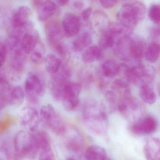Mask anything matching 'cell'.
<instances>
[{
	"instance_id": "cell-9",
	"label": "cell",
	"mask_w": 160,
	"mask_h": 160,
	"mask_svg": "<svg viewBox=\"0 0 160 160\" xmlns=\"http://www.w3.org/2000/svg\"><path fill=\"white\" fill-rule=\"evenodd\" d=\"M52 75L49 84L50 93L55 101H62L64 88L70 81V71L67 67L62 65L60 70Z\"/></svg>"
},
{
	"instance_id": "cell-2",
	"label": "cell",
	"mask_w": 160,
	"mask_h": 160,
	"mask_svg": "<svg viewBox=\"0 0 160 160\" xmlns=\"http://www.w3.org/2000/svg\"><path fill=\"white\" fill-rule=\"evenodd\" d=\"M14 160H33L39 153V149L33 133L21 130L17 133L13 141Z\"/></svg>"
},
{
	"instance_id": "cell-40",
	"label": "cell",
	"mask_w": 160,
	"mask_h": 160,
	"mask_svg": "<svg viewBox=\"0 0 160 160\" xmlns=\"http://www.w3.org/2000/svg\"><path fill=\"white\" fill-rule=\"evenodd\" d=\"M85 2L81 1H74L71 2L72 7L76 10H81L84 7Z\"/></svg>"
},
{
	"instance_id": "cell-26",
	"label": "cell",
	"mask_w": 160,
	"mask_h": 160,
	"mask_svg": "<svg viewBox=\"0 0 160 160\" xmlns=\"http://www.w3.org/2000/svg\"><path fill=\"white\" fill-rule=\"evenodd\" d=\"M106 155L105 150L96 145L90 146L86 149L84 152L86 160H100Z\"/></svg>"
},
{
	"instance_id": "cell-22",
	"label": "cell",
	"mask_w": 160,
	"mask_h": 160,
	"mask_svg": "<svg viewBox=\"0 0 160 160\" xmlns=\"http://www.w3.org/2000/svg\"><path fill=\"white\" fill-rule=\"evenodd\" d=\"M92 42L91 34L85 32L78 34L73 42V47L76 51H82L90 46Z\"/></svg>"
},
{
	"instance_id": "cell-29",
	"label": "cell",
	"mask_w": 160,
	"mask_h": 160,
	"mask_svg": "<svg viewBox=\"0 0 160 160\" xmlns=\"http://www.w3.org/2000/svg\"><path fill=\"white\" fill-rule=\"evenodd\" d=\"M111 89L116 94L121 95L122 98L131 96V89L129 84L123 79H117L113 81Z\"/></svg>"
},
{
	"instance_id": "cell-38",
	"label": "cell",
	"mask_w": 160,
	"mask_h": 160,
	"mask_svg": "<svg viewBox=\"0 0 160 160\" xmlns=\"http://www.w3.org/2000/svg\"><path fill=\"white\" fill-rule=\"evenodd\" d=\"M92 14V9L91 8L89 7V8L85 9L81 12V16H80V18H79L81 22V20L84 22L88 21L90 18Z\"/></svg>"
},
{
	"instance_id": "cell-33",
	"label": "cell",
	"mask_w": 160,
	"mask_h": 160,
	"mask_svg": "<svg viewBox=\"0 0 160 160\" xmlns=\"http://www.w3.org/2000/svg\"><path fill=\"white\" fill-rule=\"evenodd\" d=\"M150 19L156 24H159L160 21V8L158 4H152L148 11Z\"/></svg>"
},
{
	"instance_id": "cell-15",
	"label": "cell",
	"mask_w": 160,
	"mask_h": 160,
	"mask_svg": "<svg viewBox=\"0 0 160 160\" xmlns=\"http://www.w3.org/2000/svg\"><path fill=\"white\" fill-rule=\"evenodd\" d=\"M62 29L58 22L56 21L49 22L46 27V35L49 44L53 48L61 44Z\"/></svg>"
},
{
	"instance_id": "cell-25",
	"label": "cell",
	"mask_w": 160,
	"mask_h": 160,
	"mask_svg": "<svg viewBox=\"0 0 160 160\" xmlns=\"http://www.w3.org/2000/svg\"><path fill=\"white\" fill-rule=\"evenodd\" d=\"M92 15V21L95 28L101 30V32L107 28L110 22L105 13L102 11H96Z\"/></svg>"
},
{
	"instance_id": "cell-3",
	"label": "cell",
	"mask_w": 160,
	"mask_h": 160,
	"mask_svg": "<svg viewBox=\"0 0 160 160\" xmlns=\"http://www.w3.org/2000/svg\"><path fill=\"white\" fill-rule=\"evenodd\" d=\"M146 7L140 2L129 1L123 4L117 12V22L133 29L145 18Z\"/></svg>"
},
{
	"instance_id": "cell-11",
	"label": "cell",
	"mask_w": 160,
	"mask_h": 160,
	"mask_svg": "<svg viewBox=\"0 0 160 160\" xmlns=\"http://www.w3.org/2000/svg\"><path fill=\"white\" fill-rule=\"evenodd\" d=\"M40 121L39 112L34 107L27 106L20 111L19 122L27 131L33 132L38 130Z\"/></svg>"
},
{
	"instance_id": "cell-41",
	"label": "cell",
	"mask_w": 160,
	"mask_h": 160,
	"mask_svg": "<svg viewBox=\"0 0 160 160\" xmlns=\"http://www.w3.org/2000/svg\"><path fill=\"white\" fill-rule=\"evenodd\" d=\"M152 35L154 38H159L160 29L159 28H153L152 29Z\"/></svg>"
},
{
	"instance_id": "cell-16",
	"label": "cell",
	"mask_w": 160,
	"mask_h": 160,
	"mask_svg": "<svg viewBox=\"0 0 160 160\" xmlns=\"http://www.w3.org/2000/svg\"><path fill=\"white\" fill-rule=\"evenodd\" d=\"M12 54V65L14 70L18 72L24 71L27 62V54L23 51L21 44L8 48Z\"/></svg>"
},
{
	"instance_id": "cell-28",
	"label": "cell",
	"mask_w": 160,
	"mask_h": 160,
	"mask_svg": "<svg viewBox=\"0 0 160 160\" xmlns=\"http://www.w3.org/2000/svg\"><path fill=\"white\" fill-rule=\"evenodd\" d=\"M139 95L142 101L148 104H152L156 101V93L150 84L140 86Z\"/></svg>"
},
{
	"instance_id": "cell-13",
	"label": "cell",
	"mask_w": 160,
	"mask_h": 160,
	"mask_svg": "<svg viewBox=\"0 0 160 160\" xmlns=\"http://www.w3.org/2000/svg\"><path fill=\"white\" fill-rule=\"evenodd\" d=\"M64 135H66L65 145L66 148L74 155L79 156L84 151L85 142L83 137L75 129L72 131H66Z\"/></svg>"
},
{
	"instance_id": "cell-42",
	"label": "cell",
	"mask_w": 160,
	"mask_h": 160,
	"mask_svg": "<svg viewBox=\"0 0 160 160\" xmlns=\"http://www.w3.org/2000/svg\"><path fill=\"white\" fill-rule=\"evenodd\" d=\"M57 5L58 6H65V5H67V4L70 2V1H67V0H60V1H58L55 2Z\"/></svg>"
},
{
	"instance_id": "cell-14",
	"label": "cell",
	"mask_w": 160,
	"mask_h": 160,
	"mask_svg": "<svg viewBox=\"0 0 160 160\" xmlns=\"http://www.w3.org/2000/svg\"><path fill=\"white\" fill-rule=\"evenodd\" d=\"M81 22L78 17L72 13H68L63 17L62 29L64 35L67 37H73L79 33Z\"/></svg>"
},
{
	"instance_id": "cell-19",
	"label": "cell",
	"mask_w": 160,
	"mask_h": 160,
	"mask_svg": "<svg viewBox=\"0 0 160 160\" xmlns=\"http://www.w3.org/2000/svg\"><path fill=\"white\" fill-rule=\"evenodd\" d=\"M160 139L157 138H148L145 143L144 152L147 160H160Z\"/></svg>"
},
{
	"instance_id": "cell-17",
	"label": "cell",
	"mask_w": 160,
	"mask_h": 160,
	"mask_svg": "<svg viewBox=\"0 0 160 160\" xmlns=\"http://www.w3.org/2000/svg\"><path fill=\"white\" fill-rule=\"evenodd\" d=\"M39 42V32L33 28L26 32L21 36V47L26 54H30Z\"/></svg>"
},
{
	"instance_id": "cell-4",
	"label": "cell",
	"mask_w": 160,
	"mask_h": 160,
	"mask_svg": "<svg viewBox=\"0 0 160 160\" xmlns=\"http://www.w3.org/2000/svg\"><path fill=\"white\" fill-rule=\"evenodd\" d=\"M39 114L40 121L47 129L57 135L64 134L67 129L65 122L52 105L43 106Z\"/></svg>"
},
{
	"instance_id": "cell-10",
	"label": "cell",
	"mask_w": 160,
	"mask_h": 160,
	"mask_svg": "<svg viewBox=\"0 0 160 160\" xmlns=\"http://www.w3.org/2000/svg\"><path fill=\"white\" fill-rule=\"evenodd\" d=\"M81 87L79 84L69 81L65 87L62 94L63 107L68 111H73L79 104Z\"/></svg>"
},
{
	"instance_id": "cell-18",
	"label": "cell",
	"mask_w": 160,
	"mask_h": 160,
	"mask_svg": "<svg viewBox=\"0 0 160 160\" xmlns=\"http://www.w3.org/2000/svg\"><path fill=\"white\" fill-rule=\"evenodd\" d=\"M37 17L40 21H47L58 12V6L55 2L43 1L37 6Z\"/></svg>"
},
{
	"instance_id": "cell-12",
	"label": "cell",
	"mask_w": 160,
	"mask_h": 160,
	"mask_svg": "<svg viewBox=\"0 0 160 160\" xmlns=\"http://www.w3.org/2000/svg\"><path fill=\"white\" fill-rule=\"evenodd\" d=\"M157 127V119L153 116L147 115L131 123L130 130L135 134L147 135L155 132Z\"/></svg>"
},
{
	"instance_id": "cell-20",
	"label": "cell",
	"mask_w": 160,
	"mask_h": 160,
	"mask_svg": "<svg viewBox=\"0 0 160 160\" xmlns=\"http://www.w3.org/2000/svg\"><path fill=\"white\" fill-rule=\"evenodd\" d=\"M147 48V44L143 39L138 37L131 38L130 52L132 58L138 60L143 58Z\"/></svg>"
},
{
	"instance_id": "cell-27",
	"label": "cell",
	"mask_w": 160,
	"mask_h": 160,
	"mask_svg": "<svg viewBox=\"0 0 160 160\" xmlns=\"http://www.w3.org/2000/svg\"><path fill=\"white\" fill-rule=\"evenodd\" d=\"M120 66L113 60L106 61L102 65V72L103 75L108 78L115 77L121 71Z\"/></svg>"
},
{
	"instance_id": "cell-37",
	"label": "cell",
	"mask_w": 160,
	"mask_h": 160,
	"mask_svg": "<svg viewBox=\"0 0 160 160\" xmlns=\"http://www.w3.org/2000/svg\"><path fill=\"white\" fill-rule=\"evenodd\" d=\"M7 49L6 46L3 44L0 43V68H1L6 59Z\"/></svg>"
},
{
	"instance_id": "cell-32",
	"label": "cell",
	"mask_w": 160,
	"mask_h": 160,
	"mask_svg": "<svg viewBox=\"0 0 160 160\" xmlns=\"http://www.w3.org/2000/svg\"><path fill=\"white\" fill-rule=\"evenodd\" d=\"M31 54V58L33 63L37 64L42 63L46 58V49L44 45L39 42Z\"/></svg>"
},
{
	"instance_id": "cell-36",
	"label": "cell",
	"mask_w": 160,
	"mask_h": 160,
	"mask_svg": "<svg viewBox=\"0 0 160 160\" xmlns=\"http://www.w3.org/2000/svg\"><path fill=\"white\" fill-rule=\"evenodd\" d=\"M11 159L9 147L5 143L0 147V160H11Z\"/></svg>"
},
{
	"instance_id": "cell-1",
	"label": "cell",
	"mask_w": 160,
	"mask_h": 160,
	"mask_svg": "<svg viewBox=\"0 0 160 160\" xmlns=\"http://www.w3.org/2000/svg\"><path fill=\"white\" fill-rule=\"evenodd\" d=\"M82 120L86 128L91 132L99 136L108 133V121L105 108L95 100H88L82 109Z\"/></svg>"
},
{
	"instance_id": "cell-39",
	"label": "cell",
	"mask_w": 160,
	"mask_h": 160,
	"mask_svg": "<svg viewBox=\"0 0 160 160\" xmlns=\"http://www.w3.org/2000/svg\"><path fill=\"white\" fill-rule=\"evenodd\" d=\"M101 5L102 6L103 8L106 9H111L113 7L116 6L119 1H101L100 2Z\"/></svg>"
},
{
	"instance_id": "cell-7",
	"label": "cell",
	"mask_w": 160,
	"mask_h": 160,
	"mask_svg": "<svg viewBox=\"0 0 160 160\" xmlns=\"http://www.w3.org/2000/svg\"><path fill=\"white\" fill-rule=\"evenodd\" d=\"M45 91V82L42 78L35 73H30L25 81L24 91L28 100L32 103H37Z\"/></svg>"
},
{
	"instance_id": "cell-21",
	"label": "cell",
	"mask_w": 160,
	"mask_h": 160,
	"mask_svg": "<svg viewBox=\"0 0 160 160\" xmlns=\"http://www.w3.org/2000/svg\"><path fill=\"white\" fill-rule=\"evenodd\" d=\"M102 56V48L96 45L90 46L82 54V59L86 63H91L100 59Z\"/></svg>"
},
{
	"instance_id": "cell-6",
	"label": "cell",
	"mask_w": 160,
	"mask_h": 160,
	"mask_svg": "<svg viewBox=\"0 0 160 160\" xmlns=\"http://www.w3.org/2000/svg\"><path fill=\"white\" fill-rule=\"evenodd\" d=\"M125 74L128 82L140 87L145 84H150L154 80L156 70L151 65L138 63L126 68Z\"/></svg>"
},
{
	"instance_id": "cell-31",
	"label": "cell",
	"mask_w": 160,
	"mask_h": 160,
	"mask_svg": "<svg viewBox=\"0 0 160 160\" xmlns=\"http://www.w3.org/2000/svg\"><path fill=\"white\" fill-rule=\"evenodd\" d=\"M117 38L107 28L102 32L100 36L99 45L101 48H113Z\"/></svg>"
},
{
	"instance_id": "cell-8",
	"label": "cell",
	"mask_w": 160,
	"mask_h": 160,
	"mask_svg": "<svg viewBox=\"0 0 160 160\" xmlns=\"http://www.w3.org/2000/svg\"><path fill=\"white\" fill-rule=\"evenodd\" d=\"M31 10L27 6H20L13 12L11 24L14 33L22 36L26 32L33 28V24L30 20Z\"/></svg>"
},
{
	"instance_id": "cell-5",
	"label": "cell",
	"mask_w": 160,
	"mask_h": 160,
	"mask_svg": "<svg viewBox=\"0 0 160 160\" xmlns=\"http://www.w3.org/2000/svg\"><path fill=\"white\" fill-rule=\"evenodd\" d=\"M117 109L122 118L131 123L145 116L144 105L139 100L131 96L121 98L118 103Z\"/></svg>"
},
{
	"instance_id": "cell-34",
	"label": "cell",
	"mask_w": 160,
	"mask_h": 160,
	"mask_svg": "<svg viewBox=\"0 0 160 160\" xmlns=\"http://www.w3.org/2000/svg\"><path fill=\"white\" fill-rule=\"evenodd\" d=\"M105 99L111 109H117L119 100H118V95L114 91L111 90L105 93Z\"/></svg>"
},
{
	"instance_id": "cell-35",
	"label": "cell",
	"mask_w": 160,
	"mask_h": 160,
	"mask_svg": "<svg viewBox=\"0 0 160 160\" xmlns=\"http://www.w3.org/2000/svg\"><path fill=\"white\" fill-rule=\"evenodd\" d=\"M39 154L38 160H56L52 148L42 150Z\"/></svg>"
},
{
	"instance_id": "cell-43",
	"label": "cell",
	"mask_w": 160,
	"mask_h": 160,
	"mask_svg": "<svg viewBox=\"0 0 160 160\" xmlns=\"http://www.w3.org/2000/svg\"><path fill=\"white\" fill-rule=\"evenodd\" d=\"M100 160H113L111 159V158H109V157H108L107 155L104 157L103 158H102Z\"/></svg>"
},
{
	"instance_id": "cell-30",
	"label": "cell",
	"mask_w": 160,
	"mask_h": 160,
	"mask_svg": "<svg viewBox=\"0 0 160 160\" xmlns=\"http://www.w3.org/2000/svg\"><path fill=\"white\" fill-rule=\"evenodd\" d=\"M160 45L156 42L151 43L146 49L145 57L150 63H155L159 59L160 56Z\"/></svg>"
},
{
	"instance_id": "cell-23",
	"label": "cell",
	"mask_w": 160,
	"mask_h": 160,
	"mask_svg": "<svg viewBox=\"0 0 160 160\" xmlns=\"http://www.w3.org/2000/svg\"><path fill=\"white\" fill-rule=\"evenodd\" d=\"M44 61L46 70L50 74L56 73L62 65V60L54 54H48L46 57Z\"/></svg>"
},
{
	"instance_id": "cell-44",
	"label": "cell",
	"mask_w": 160,
	"mask_h": 160,
	"mask_svg": "<svg viewBox=\"0 0 160 160\" xmlns=\"http://www.w3.org/2000/svg\"><path fill=\"white\" fill-rule=\"evenodd\" d=\"M67 160H74L72 158H69V159H67Z\"/></svg>"
},
{
	"instance_id": "cell-24",
	"label": "cell",
	"mask_w": 160,
	"mask_h": 160,
	"mask_svg": "<svg viewBox=\"0 0 160 160\" xmlns=\"http://www.w3.org/2000/svg\"><path fill=\"white\" fill-rule=\"evenodd\" d=\"M25 93L24 90L20 86H15L11 89L9 96V105L12 106H20L25 99Z\"/></svg>"
}]
</instances>
